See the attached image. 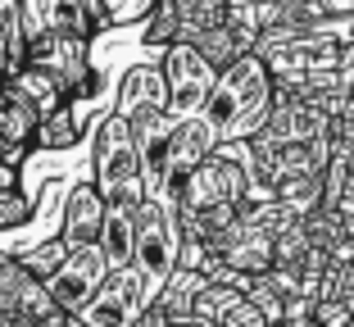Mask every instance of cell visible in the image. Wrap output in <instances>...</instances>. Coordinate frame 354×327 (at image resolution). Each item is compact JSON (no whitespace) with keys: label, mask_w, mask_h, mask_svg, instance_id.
<instances>
[{"label":"cell","mask_w":354,"mask_h":327,"mask_svg":"<svg viewBox=\"0 0 354 327\" xmlns=\"http://www.w3.org/2000/svg\"><path fill=\"white\" fill-rule=\"evenodd\" d=\"M173 137H177V127L168 123V114H159V109L141 114V146H136V155H141V182L146 187H159L164 178H173Z\"/></svg>","instance_id":"10"},{"label":"cell","mask_w":354,"mask_h":327,"mask_svg":"<svg viewBox=\"0 0 354 327\" xmlns=\"http://www.w3.org/2000/svg\"><path fill=\"white\" fill-rule=\"evenodd\" d=\"M268 105V73L259 59H236L209 91V132L241 137Z\"/></svg>","instance_id":"2"},{"label":"cell","mask_w":354,"mask_h":327,"mask_svg":"<svg viewBox=\"0 0 354 327\" xmlns=\"http://www.w3.org/2000/svg\"><path fill=\"white\" fill-rule=\"evenodd\" d=\"M100 250H104V259H109L114 268H127V259H132V250H136V218H132L127 205H114V209L104 214Z\"/></svg>","instance_id":"12"},{"label":"cell","mask_w":354,"mask_h":327,"mask_svg":"<svg viewBox=\"0 0 354 327\" xmlns=\"http://www.w3.org/2000/svg\"><path fill=\"white\" fill-rule=\"evenodd\" d=\"M95 173H100V196L109 205H127L132 209L136 196H141V155H136V141L127 132L123 118H109L100 127V150H95Z\"/></svg>","instance_id":"3"},{"label":"cell","mask_w":354,"mask_h":327,"mask_svg":"<svg viewBox=\"0 0 354 327\" xmlns=\"http://www.w3.org/2000/svg\"><path fill=\"white\" fill-rule=\"evenodd\" d=\"M173 196L182 200V223L196 236H218L236 223V205L245 196V178L232 159H205L182 182H173Z\"/></svg>","instance_id":"1"},{"label":"cell","mask_w":354,"mask_h":327,"mask_svg":"<svg viewBox=\"0 0 354 327\" xmlns=\"http://www.w3.org/2000/svg\"><path fill=\"white\" fill-rule=\"evenodd\" d=\"M205 305H218L214 327H263L259 305H250V300H241V296H214V291H209Z\"/></svg>","instance_id":"16"},{"label":"cell","mask_w":354,"mask_h":327,"mask_svg":"<svg viewBox=\"0 0 354 327\" xmlns=\"http://www.w3.org/2000/svg\"><path fill=\"white\" fill-rule=\"evenodd\" d=\"M37 123H41V114L14 86H0V146H28L37 137Z\"/></svg>","instance_id":"11"},{"label":"cell","mask_w":354,"mask_h":327,"mask_svg":"<svg viewBox=\"0 0 354 327\" xmlns=\"http://www.w3.org/2000/svg\"><path fill=\"white\" fill-rule=\"evenodd\" d=\"M132 268L150 282V291L164 286V277L173 273V227H168V214L146 205L141 218H136V250H132Z\"/></svg>","instance_id":"8"},{"label":"cell","mask_w":354,"mask_h":327,"mask_svg":"<svg viewBox=\"0 0 354 327\" xmlns=\"http://www.w3.org/2000/svg\"><path fill=\"white\" fill-rule=\"evenodd\" d=\"M86 5L82 0H23V37L28 46L46 41H86Z\"/></svg>","instance_id":"6"},{"label":"cell","mask_w":354,"mask_h":327,"mask_svg":"<svg viewBox=\"0 0 354 327\" xmlns=\"http://www.w3.org/2000/svg\"><path fill=\"white\" fill-rule=\"evenodd\" d=\"M100 223H104L100 191H91V187L73 191V218H68V236H73L77 245H91V236L100 232Z\"/></svg>","instance_id":"15"},{"label":"cell","mask_w":354,"mask_h":327,"mask_svg":"<svg viewBox=\"0 0 354 327\" xmlns=\"http://www.w3.org/2000/svg\"><path fill=\"white\" fill-rule=\"evenodd\" d=\"M150 282L136 273L132 264L127 268H114V277L91 296V305L82 309V323L86 327H132L141 318V309L150 305Z\"/></svg>","instance_id":"4"},{"label":"cell","mask_w":354,"mask_h":327,"mask_svg":"<svg viewBox=\"0 0 354 327\" xmlns=\"http://www.w3.org/2000/svg\"><path fill=\"white\" fill-rule=\"evenodd\" d=\"M168 100H173L177 114H191V109L209 105V91H214V68H209V59L196 50V46H173L168 50Z\"/></svg>","instance_id":"7"},{"label":"cell","mask_w":354,"mask_h":327,"mask_svg":"<svg viewBox=\"0 0 354 327\" xmlns=\"http://www.w3.org/2000/svg\"><path fill=\"white\" fill-rule=\"evenodd\" d=\"M68 137H73V123H64V114H55V123L41 132V141H46V146H64Z\"/></svg>","instance_id":"17"},{"label":"cell","mask_w":354,"mask_h":327,"mask_svg":"<svg viewBox=\"0 0 354 327\" xmlns=\"http://www.w3.org/2000/svg\"><path fill=\"white\" fill-rule=\"evenodd\" d=\"M268 214H259L250 227H227V245H223V259H227V264L250 268V273H268V268L277 264L281 241L272 236V218Z\"/></svg>","instance_id":"9"},{"label":"cell","mask_w":354,"mask_h":327,"mask_svg":"<svg viewBox=\"0 0 354 327\" xmlns=\"http://www.w3.org/2000/svg\"><path fill=\"white\" fill-rule=\"evenodd\" d=\"M104 250H100V241H91V245H73V254L59 264V273L50 277V300H55V309H86L91 305V296L104 286Z\"/></svg>","instance_id":"5"},{"label":"cell","mask_w":354,"mask_h":327,"mask_svg":"<svg viewBox=\"0 0 354 327\" xmlns=\"http://www.w3.org/2000/svg\"><path fill=\"white\" fill-rule=\"evenodd\" d=\"M209 123H187L182 132L173 137V178L182 182L191 169H200L205 164V146H209Z\"/></svg>","instance_id":"14"},{"label":"cell","mask_w":354,"mask_h":327,"mask_svg":"<svg viewBox=\"0 0 354 327\" xmlns=\"http://www.w3.org/2000/svg\"><path fill=\"white\" fill-rule=\"evenodd\" d=\"M10 86L28 100L37 114H59V100H64V86L55 82L50 73H41V68H19V73L10 77Z\"/></svg>","instance_id":"13"}]
</instances>
